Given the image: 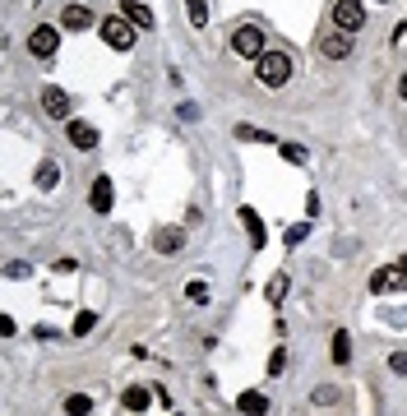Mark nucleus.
Returning <instances> with one entry per match:
<instances>
[{
    "mask_svg": "<svg viewBox=\"0 0 407 416\" xmlns=\"http://www.w3.org/2000/svg\"><path fill=\"white\" fill-rule=\"evenodd\" d=\"M329 361H338V365H347L352 361V333H333V342H329Z\"/></svg>",
    "mask_w": 407,
    "mask_h": 416,
    "instance_id": "16",
    "label": "nucleus"
},
{
    "mask_svg": "<svg viewBox=\"0 0 407 416\" xmlns=\"http://www.w3.org/2000/svg\"><path fill=\"white\" fill-rule=\"evenodd\" d=\"M370 292H375V296L407 292V264H394V268H375V273H370Z\"/></svg>",
    "mask_w": 407,
    "mask_h": 416,
    "instance_id": "3",
    "label": "nucleus"
},
{
    "mask_svg": "<svg viewBox=\"0 0 407 416\" xmlns=\"http://www.w3.org/2000/svg\"><path fill=\"white\" fill-rule=\"evenodd\" d=\"M310 236V222H297V227H287V245H301Z\"/></svg>",
    "mask_w": 407,
    "mask_h": 416,
    "instance_id": "27",
    "label": "nucleus"
},
{
    "mask_svg": "<svg viewBox=\"0 0 407 416\" xmlns=\"http://www.w3.org/2000/svg\"><path fill=\"white\" fill-rule=\"evenodd\" d=\"M93 324H98V315H93V310H79L75 324H70V333H75V338H84V333H93Z\"/></svg>",
    "mask_w": 407,
    "mask_h": 416,
    "instance_id": "21",
    "label": "nucleus"
},
{
    "mask_svg": "<svg viewBox=\"0 0 407 416\" xmlns=\"http://www.w3.org/2000/svg\"><path fill=\"white\" fill-rule=\"evenodd\" d=\"M315 403H319V407L338 403V389H333V384H319V389H315Z\"/></svg>",
    "mask_w": 407,
    "mask_h": 416,
    "instance_id": "25",
    "label": "nucleus"
},
{
    "mask_svg": "<svg viewBox=\"0 0 407 416\" xmlns=\"http://www.w3.org/2000/svg\"><path fill=\"white\" fill-rule=\"evenodd\" d=\"M236 139H245V143H273V134L254 130V125H236Z\"/></svg>",
    "mask_w": 407,
    "mask_h": 416,
    "instance_id": "23",
    "label": "nucleus"
},
{
    "mask_svg": "<svg viewBox=\"0 0 407 416\" xmlns=\"http://www.w3.org/2000/svg\"><path fill=\"white\" fill-rule=\"evenodd\" d=\"M398 98H407V70H403V79H398Z\"/></svg>",
    "mask_w": 407,
    "mask_h": 416,
    "instance_id": "31",
    "label": "nucleus"
},
{
    "mask_svg": "<svg viewBox=\"0 0 407 416\" xmlns=\"http://www.w3.org/2000/svg\"><path fill=\"white\" fill-rule=\"evenodd\" d=\"M283 157L292 167H306L310 162V148H306V143H283Z\"/></svg>",
    "mask_w": 407,
    "mask_h": 416,
    "instance_id": "20",
    "label": "nucleus"
},
{
    "mask_svg": "<svg viewBox=\"0 0 407 416\" xmlns=\"http://www.w3.org/2000/svg\"><path fill=\"white\" fill-rule=\"evenodd\" d=\"M60 23H65L70 33H84V28H98V14L89 10V5H65V14H60Z\"/></svg>",
    "mask_w": 407,
    "mask_h": 416,
    "instance_id": "7",
    "label": "nucleus"
},
{
    "mask_svg": "<svg viewBox=\"0 0 407 416\" xmlns=\"http://www.w3.org/2000/svg\"><path fill=\"white\" fill-rule=\"evenodd\" d=\"M283 370H287V351H283V347H278V351H273V356H269V375H283Z\"/></svg>",
    "mask_w": 407,
    "mask_h": 416,
    "instance_id": "28",
    "label": "nucleus"
},
{
    "mask_svg": "<svg viewBox=\"0 0 407 416\" xmlns=\"http://www.w3.org/2000/svg\"><path fill=\"white\" fill-rule=\"evenodd\" d=\"M231 51H236V56H254V60H259V56H264V33H259L254 23L236 28V33H231Z\"/></svg>",
    "mask_w": 407,
    "mask_h": 416,
    "instance_id": "5",
    "label": "nucleus"
},
{
    "mask_svg": "<svg viewBox=\"0 0 407 416\" xmlns=\"http://www.w3.org/2000/svg\"><path fill=\"white\" fill-rule=\"evenodd\" d=\"M98 33H102V42H107L111 51H130V46H134V23L125 19V14H111V19H102Z\"/></svg>",
    "mask_w": 407,
    "mask_h": 416,
    "instance_id": "2",
    "label": "nucleus"
},
{
    "mask_svg": "<svg viewBox=\"0 0 407 416\" xmlns=\"http://www.w3.org/2000/svg\"><path fill=\"white\" fill-rule=\"evenodd\" d=\"M65 412H70V416H89V412H93V398H89V394L65 398Z\"/></svg>",
    "mask_w": 407,
    "mask_h": 416,
    "instance_id": "24",
    "label": "nucleus"
},
{
    "mask_svg": "<svg viewBox=\"0 0 407 416\" xmlns=\"http://www.w3.org/2000/svg\"><path fill=\"white\" fill-rule=\"evenodd\" d=\"M389 370H394V375H407V351H394V356H389Z\"/></svg>",
    "mask_w": 407,
    "mask_h": 416,
    "instance_id": "29",
    "label": "nucleus"
},
{
    "mask_svg": "<svg viewBox=\"0 0 407 416\" xmlns=\"http://www.w3.org/2000/svg\"><path fill=\"white\" fill-rule=\"evenodd\" d=\"M236 412H241V416H264L269 412V398L254 394V389H245V394L236 398Z\"/></svg>",
    "mask_w": 407,
    "mask_h": 416,
    "instance_id": "15",
    "label": "nucleus"
},
{
    "mask_svg": "<svg viewBox=\"0 0 407 416\" xmlns=\"http://www.w3.org/2000/svg\"><path fill=\"white\" fill-rule=\"evenodd\" d=\"M254 74H259V84H264V88H283L287 79H292V56L264 51V56H259V65H254Z\"/></svg>",
    "mask_w": 407,
    "mask_h": 416,
    "instance_id": "1",
    "label": "nucleus"
},
{
    "mask_svg": "<svg viewBox=\"0 0 407 416\" xmlns=\"http://www.w3.org/2000/svg\"><path fill=\"white\" fill-rule=\"evenodd\" d=\"M186 14H190L195 28H204V23H209V0H186Z\"/></svg>",
    "mask_w": 407,
    "mask_h": 416,
    "instance_id": "19",
    "label": "nucleus"
},
{
    "mask_svg": "<svg viewBox=\"0 0 407 416\" xmlns=\"http://www.w3.org/2000/svg\"><path fill=\"white\" fill-rule=\"evenodd\" d=\"M375 5H385V0H375Z\"/></svg>",
    "mask_w": 407,
    "mask_h": 416,
    "instance_id": "33",
    "label": "nucleus"
},
{
    "mask_svg": "<svg viewBox=\"0 0 407 416\" xmlns=\"http://www.w3.org/2000/svg\"><path fill=\"white\" fill-rule=\"evenodd\" d=\"M65 139L75 143V148H84V153H89V148H98V130H93V125H84V121H70Z\"/></svg>",
    "mask_w": 407,
    "mask_h": 416,
    "instance_id": "13",
    "label": "nucleus"
},
{
    "mask_svg": "<svg viewBox=\"0 0 407 416\" xmlns=\"http://www.w3.org/2000/svg\"><path fill=\"white\" fill-rule=\"evenodd\" d=\"M181 245H186V231H181V227H157L153 231V250L157 254H176Z\"/></svg>",
    "mask_w": 407,
    "mask_h": 416,
    "instance_id": "10",
    "label": "nucleus"
},
{
    "mask_svg": "<svg viewBox=\"0 0 407 416\" xmlns=\"http://www.w3.org/2000/svg\"><path fill=\"white\" fill-rule=\"evenodd\" d=\"M93 213H111V204H116V186H111V176H98L93 181Z\"/></svg>",
    "mask_w": 407,
    "mask_h": 416,
    "instance_id": "11",
    "label": "nucleus"
},
{
    "mask_svg": "<svg viewBox=\"0 0 407 416\" xmlns=\"http://www.w3.org/2000/svg\"><path fill=\"white\" fill-rule=\"evenodd\" d=\"M121 5H134V0H121Z\"/></svg>",
    "mask_w": 407,
    "mask_h": 416,
    "instance_id": "32",
    "label": "nucleus"
},
{
    "mask_svg": "<svg viewBox=\"0 0 407 416\" xmlns=\"http://www.w3.org/2000/svg\"><path fill=\"white\" fill-rule=\"evenodd\" d=\"M241 222H245V231H250V245H259V250H264V245H269V227H264V218H259V213L245 204V208H241Z\"/></svg>",
    "mask_w": 407,
    "mask_h": 416,
    "instance_id": "12",
    "label": "nucleus"
},
{
    "mask_svg": "<svg viewBox=\"0 0 407 416\" xmlns=\"http://www.w3.org/2000/svg\"><path fill=\"white\" fill-rule=\"evenodd\" d=\"M319 51L329 56V60H347L352 56V33H342V28H333L324 42H319Z\"/></svg>",
    "mask_w": 407,
    "mask_h": 416,
    "instance_id": "9",
    "label": "nucleus"
},
{
    "mask_svg": "<svg viewBox=\"0 0 407 416\" xmlns=\"http://www.w3.org/2000/svg\"><path fill=\"white\" fill-rule=\"evenodd\" d=\"M56 46H60V33H56V28H33V33H28V51L37 56V60H51L56 56Z\"/></svg>",
    "mask_w": 407,
    "mask_h": 416,
    "instance_id": "6",
    "label": "nucleus"
},
{
    "mask_svg": "<svg viewBox=\"0 0 407 416\" xmlns=\"http://www.w3.org/2000/svg\"><path fill=\"white\" fill-rule=\"evenodd\" d=\"M153 394H157V389H143V384H130V389H125V394H121V403L125 407H130V412H148V403H153Z\"/></svg>",
    "mask_w": 407,
    "mask_h": 416,
    "instance_id": "14",
    "label": "nucleus"
},
{
    "mask_svg": "<svg viewBox=\"0 0 407 416\" xmlns=\"http://www.w3.org/2000/svg\"><path fill=\"white\" fill-rule=\"evenodd\" d=\"M42 107H46V116H56V121H70V93L65 88H42Z\"/></svg>",
    "mask_w": 407,
    "mask_h": 416,
    "instance_id": "8",
    "label": "nucleus"
},
{
    "mask_svg": "<svg viewBox=\"0 0 407 416\" xmlns=\"http://www.w3.org/2000/svg\"><path fill=\"white\" fill-rule=\"evenodd\" d=\"M10 333H14V319H10V315H0V338H10Z\"/></svg>",
    "mask_w": 407,
    "mask_h": 416,
    "instance_id": "30",
    "label": "nucleus"
},
{
    "mask_svg": "<svg viewBox=\"0 0 407 416\" xmlns=\"http://www.w3.org/2000/svg\"><path fill=\"white\" fill-rule=\"evenodd\" d=\"M125 19L134 23V28H153V10H148V5H139V0H134V5H125Z\"/></svg>",
    "mask_w": 407,
    "mask_h": 416,
    "instance_id": "17",
    "label": "nucleus"
},
{
    "mask_svg": "<svg viewBox=\"0 0 407 416\" xmlns=\"http://www.w3.org/2000/svg\"><path fill=\"white\" fill-rule=\"evenodd\" d=\"M361 23H366V5H361V0H333V28L356 33Z\"/></svg>",
    "mask_w": 407,
    "mask_h": 416,
    "instance_id": "4",
    "label": "nucleus"
},
{
    "mask_svg": "<svg viewBox=\"0 0 407 416\" xmlns=\"http://www.w3.org/2000/svg\"><path fill=\"white\" fill-rule=\"evenodd\" d=\"M287 282H292V278H287V273H273V278H269V306H283V296H287Z\"/></svg>",
    "mask_w": 407,
    "mask_h": 416,
    "instance_id": "18",
    "label": "nucleus"
},
{
    "mask_svg": "<svg viewBox=\"0 0 407 416\" xmlns=\"http://www.w3.org/2000/svg\"><path fill=\"white\" fill-rule=\"evenodd\" d=\"M56 181H60V167H56V162H51V157H46V162H42V167H37V186H42V190H51V186H56Z\"/></svg>",
    "mask_w": 407,
    "mask_h": 416,
    "instance_id": "22",
    "label": "nucleus"
},
{
    "mask_svg": "<svg viewBox=\"0 0 407 416\" xmlns=\"http://www.w3.org/2000/svg\"><path fill=\"white\" fill-rule=\"evenodd\" d=\"M186 296L195 301V306H209V287H204V282H190V287H186Z\"/></svg>",
    "mask_w": 407,
    "mask_h": 416,
    "instance_id": "26",
    "label": "nucleus"
}]
</instances>
